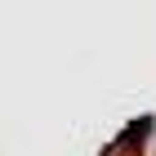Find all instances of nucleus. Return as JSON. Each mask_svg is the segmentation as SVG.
I'll return each instance as SVG.
<instances>
[]
</instances>
